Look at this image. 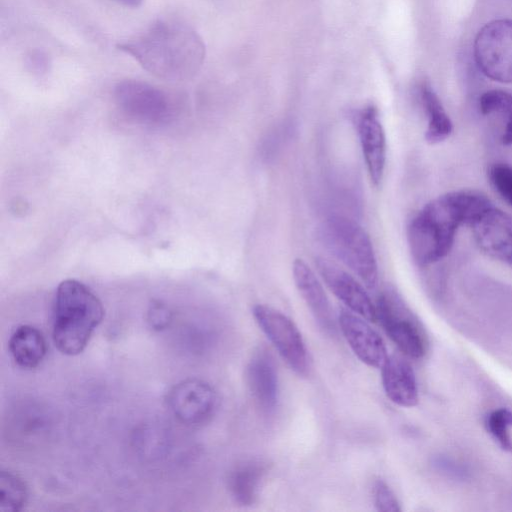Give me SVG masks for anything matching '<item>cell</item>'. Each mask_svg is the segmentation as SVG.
Masks as SVG:
<instances>
[{
  "mask_svg": "<svg viewBox=\"0 0 512 512\" xmlns=\"http://www.w3.org/2000/svg\"><path fill=\"white\" fill-rule=\"evenodd\" d=\"M491 201L475 190H458L428 202L410 221L407 241L414 262L425 267L444 258L453 247L457 230L470 226Z\"/></svg>",
  "mask_w": 512,
  "mask_h": 512,
  "instance_id": "6da1fadb",
  "label": "cell"
},
{
  "mask_svg": "<svg viewBox=\"0 0 512 512\" xmlns=\"http://www.w3.org/2000/svg\"><path fill=\"white\" fill-rule=\"evenodd\" d=\"M151 74L170 81L192 77L203 58L199 36L187 25L158 20L118 45Z\"/></svg>",
  "mask_w": 512,
  "mask_h": 512,
  "instance_id": "7a4b0ae2",
  "label": "cell"
},
{
  "mask_svg": "<svg viewBox=\"0 0 512 512\" xmlns=\"http://www.w3.org/2000/svg\"><path fill=\"white\" fill-rule=\"evenodd\" d=\"M103 316V305L89 287L75 279L62 281L54 300L52 338L55 346L65 355L81 353Z\"/></svg>",
  "mask_w": 512,
  "mask_h": 512,
  "instance_id": "3957f363",
  "label": "cell"
},
{
  "mask_svg": "<svg viewBox=\"0 0 512 512\" xmlns=\"http://www.w3.org/2000/svg\"><path fill=\"white\" fill-rule=\"evenodd\" d=\"M320 237L332 255L347 266L369 289L378 281V265L368 233L355 220L344 216L327 218Z\"/></svg>",
  "mask_w": 512,
  "mask_h": 512,
  "instance_id": "277c9868",
  "label": "cell"
},
{
  "mask_svg": "<svg viewBox=\"0 0 512 512\" xmlns=\"http://www.w3.org/2000/svg\"><path fill=\"white\" fill-rule=\"evenodd\" d=\"M375 307L376 321L399 350L413 359L423 357L427 350L425 332L401 296L387 287L380 293Z\"/></svg>",
  "mask_w": 512,
  "mask_h": 512,
  "instance_id": "5b68a950",
  "label": "cell"
},
{
  "mask_svg": "<svg viewBox=\"0 0 512 512\" xmlns=\"http://www.w3.org/2000/svg\"><path fill=\"white\" fill-rule=\"evenodd\" d=\"M254 319L280 356L298 375L306 376L310 369L309 354L296 324L281 311L264 304L252 310Z\"/></svg>",
  "mask_w": 512,
  "mask_h": 512,
  "instance_id": "8992f818",
  "label": "cell"
},
{
  "mask_svg": "<svg viewBox=\"0 0 512 512\" xmlns=\"http://www.w3.org/2000/svg\"><path fill=\"white\" fill-rule=\"evenodd\" d=\"M474 57L485 76L512 83V20L499 19L484 25L474 41Z\"/></svg>",
  "mask_w": 512,
  "mask_h": 512,
  "instance_id": "52a82bcc",
  "label": "cell"
},
{
  "mask_svg": "<svg viewBox=\"0 0 512 512\" xmlns=\"http://www.w3.org/2000/svg\"><path fill=\"white\" fill-rule=\"evenodd\" d=\"M118 108L130 119L145 125L165 123L171 116L168 96L160 89L143 81L127 79L114 89Z\"/></svg>",
  "mask_w": 512,
  "mask_h": 512,
  "instance_id": "ba28073f",
  "label": "cell"
},
{
  "mask_svg": "<svg viewBox=\"0 0 512 512\" xmlns=\"http://www.w3.org/2000/svg\"><path fill=\"white\" fill-rule=\"evenodd\" d=\"M214 388L204 380L188 378L175 384L167 395L170 411L182 423L198 425L207 421L217 407Z\"/></svg>",
  "mask_w": 512,
  "mask_h": 512,
  "instance_id": "9c48e42d",
  "label": "cell"
},
{
  "mask_svg": "<svg viewBox=\"0 0 512 512\" xmlns=\"http://www.w3.org/2000/svg\"><path fill=\"white\" fill-rule=\"evenodd\" d=\"M315 267L328 288L350 311L368 321H376L375 304L351 274L324 257L315 259Z\"/></svg>",
  "mask_w": 512,
  "mask_h": 512,
  "instance_id": "30bf717a",
  "label": "cell"
},
{
  "mask_svg": "<svg viewBox=\"0 0 512 512\" xmlns=\"http://www.w3.org/2000/svg\"><path fill=\"white\" fill-rule=\"evenodd\" d=\"M367 321L348 309L338 315L340 330L353 353L367 366L381 368L388 358L387 348Z\"/></svg>",
  "mask_w": 512,
  "mask_h": 512,
  "instance_id": "8fae6325",
  "label": "cell"
},
{
  "mask_svg": "<svg viewBox=\"0 0 512 512\" xmlns=\"http://www.w3.org/2000/svg\"><path fill=\"white\" fill-rule=\"evenodd\" d=\"M479 248L512 267V218L490 207L470 225Z\"/></svg>",
  "mask_w": 512,
  "mask_h": 512,
  "instance_id": "7c38bea8",
  "label": "cell"
},
{
  "mask_svg": "<svg viewBox=\"0 0 512 512\" xmlns=\"http://www.w3.org/2000/svg\"><path fill=\"white\" fill-rule=\"evenodd\" d=\"M245 378L257 407L264 413L272 412L278 401L279 383L274 358L266 347L260 346L252 353Z\"/></svg>",
  "mask_w": 512,
  "mask_h": 512,
  "instance_id": "4fadbf2b",
  "label": "cell"
},
{
  "mask_svg": "<svg viewBox=\"0 0 512 512\" xmlns=\"http://www.w3.org/2000/svg\"><path fill=\"white\" fill-rule=\"evenodd\" d=\"M361 150L369 178L378 186L383 178L386 163V138L376 109L372 106L361 110L356 116Z\"/></svg>",
  "mask_w": 512,
  "mask_h": 512,
  "instance_id": "5bb4252c",
  "label": "cell"
},
{
  "mask_svg": "<svg viewBox=\"0 0 512 512\" xmlns=\"http://www.w3.org/2000/svg\"><path fill=\"white\" fill-rule=\"evenodd\" d=\"M294 283L319 326L327 333L335 332V321L329 299L312 269L302 260L292 266Z\"/></svg>",
  "mask_w": 512,
  "mask_h": 512,
  "instance_id": "9a60e30c",
  "label": "cell"
},
{
  "mask_svg": "<svg viewBox=\"0 0 512 512\" xmlns=\"http://www.w3.org/2000/svg\"><path fill=\"white\" fill-rule=\"evenodd\" d=\"M381 380L386 396L396 405H417L418 386L415 373L405 359L398 355L388 356L381 367Z\"/></svg>",
  "mask_w": 512,
  "mask_h": 512,
  "instance_id": "2e32d148",
  "label": "cell"
},
{
  "mask_svg": "<svg viewBox=\"0 0 512 512\" xmlns=\"http://www.w3.org/2000/svg\"><path fill=\"white\" fill-rule=\"evenodd\" d=\"M268 472L262 459H247L236 464L228 475V490L236 503L251 506L257 499L261 483Z\"/></svg>",
  "mask_w": 512,
  "mask_h": 512,
  "instance_id": "e0dca14e",
  "label": "cell"
},
{
  "mask_svg": "<svg viewBox=\"0 0 512 512\" xmlns=\"http://www.w3.org/2000/svg\"><path fill=\"white\" fill-rule=\"evenodd\" d=\"M9 351L18 366L33 369L45 358L47 344L42 332L36 327L21 325L9 339Z\"/></svg>",
  "mask_w": 512,
  "mask_h": 512,
  "instance_id": "ac0fdd59",
  "label": "cell"
},
{
  "mask_svg": "<svg viewBox=\"0 0 512 512\" xmlns=\"http://www.w3.org/2000/svg\"><path fill=\"white\" fill-rule=\"evenodd\" d=\"M421 98L428 118L425 140L431 145L441 143L451 135L453 124L437 94L427 83L421 87Z\"/></svg>",
  "mask_w": 512,
  "mask_h": 512,
  "instance_id": "d6986e66",
  "label": "cell"
},
{
  "mask_svg": "<svg viewBox=\"0 0 512 512\" xmlns=\"http://www.w3.org/2000/svg\"><path fill=\"white\" fill-rule=\"evenodd\" d=\"M479 110L486 116H497L503 123L501 142L512 145V94L503 90H489L479 98Z\"/></svg>",
  "mask_w": 512,
  "mask_h": 512,
  "instance_id": "ffe728a7",
  "label": "cell"
},
{
  "mask_svg": "<svg viewBox=\"0 0 512 512\" xmlns=\"http://www.w3.org/2000/svg\"><path fill=\"white\" fill-rule=\"evenodd\" d=\"M28 499V488L25 481L17 474L2 470L0 473V511L18 512L22 510Z\"/></svg>",
  "mask_w": 512,
  "mask_h": 512,
  "instance_id": "44dd1931",
  "label": "cell"
},
{
  "mask_svg": "<svg viewBox=\"0 0 512 512\" xmlns=\"http://www.w3.org/2000/svg\"><path fill=\"white\" fill-rule=\"evenodd\" d=\"M511 425L512 412L505 408L494 410L486 419V426L489 432L500 446L509 452H512V439L508 432V427Z\"/></svg>",
  "mask_w": 512,
  "mask_h": 512,
  "instance_id": "7402d4cb",
  "label": "cell"
},
{
  "mask_svg": "<svg viewBox=\"0 0 512 512\" xmlns=\"http://www.w3.org/2000/svg\"><path fill=\"white\" fill-rule=\"evenodd\" d=\"M489 180L498 195L512 206V167L497 163L488 171Z\"/></svg>",
  "mask_w": 512,
  "mask_h": 512,
  "instance_id": "603a6c76",
  "label": "cell"
},
{
  "mask_svg": "<svg viewBox=\"0 0 512 512\" xmlns=\"http://www.w3.org/2000/svg\"><path fill=\"white\" fill-rule=\"evenodd\" d=\"M374 505L378 511L399 512L400 504L389 485L381 479L374 482L373 485Z\"/></svg>",
  "mask_w": 512,
  "mask_h": 512,
  "instance_id": "cb8c5ba5",
  "label": "cell"
},
{
  "mask_svg": "<svg viewBox=\"0 0 512 512\" xmlns=\"http://www.w3.org/2000/svg\"><path fill=\"white\" fill-rule=\"evenodd\" d=\"M172 314L166 305L154 301L147 312V321L153 330H163L171 322Z\"/></svg>",
  "mask_w": 512,
  "mask_h": 512,
  "instance_id": "d4e9b609",
  "label": "cell"
},
{
  "mask_svg": "<svg viewBox=\"0 0 512 512\" xmlns=\"http://www.w3.org/2000/svg\"><path fill=\"white\" fill-rule=\"evenodd\" d=\"M119 4H122L126 7H132V8H135V7H138L142 4L143 0H113Z\"/></svg>",
  "mask_w": 512,
  "mask_h": 512,
  "instance_id": "484cf974",
  "label": "cell"
}]
</instances>
